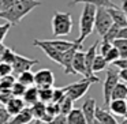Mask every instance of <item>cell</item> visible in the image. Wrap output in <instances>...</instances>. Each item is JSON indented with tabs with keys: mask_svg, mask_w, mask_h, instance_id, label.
I'll list each match as a JSON object with an SVG mask.
<instances>
[{
	"mask_svg": "<svg viewBox=\"0 0 127 124\" xmlns=\"http://www.w3.org/2000/svg\"><path fill=\"white\" fill-rule=\"evenodd\" d=\"M41 1L38 0H19L17 4L10 7L6 11H0V19L14 25H19V22L34 8L41 6Z\"/></svg>",
	"mask_w": 127,
	"mask_h": 124,
	"instance_id": "1",
	"label": "cell"
},
{
	"mask_svg": "<svg viewBox=\"0 0 127 124\" xmlns=\"http://www.w3.org/2000/svg\"><path fill=\"white\" fill-rule=\"evenodd\" d=\"M96 7L92 4H83V10L79 18V37L75 40V44L82 45L83 41L93 33L94 21H96Z\"/></svg>",
	"mask_w": 127,
	"mask_h": 124,
	"instance_id": "2",
	"label": "cell"
},
{
	"mask_svg": "<svg viewBox=\"0 0 127 124\" xmlns=\"http://www.w3.org/2000/svg\"><path fill=\"white\" fill-rule=\"evenodd\" d=\"M72 17L70 12L55 11L52 17V33L55 37L68 36L72 30Z\"/></svg>",
	"mask_w": 127,
	"mask_h": 124,
	"instance_id": "3",
	"label": "cell"
},
{
	"mask_svg": "<svg viewBox=\"0 0 127 124\" xmlns=\"http://www.w3.org/2000/svg\"><path fill=\"white\" fill-rule=\"evenodd\" d=\"M98 82H100V78H94V79H92V78H82L81 80H78L75 83H71V85L66 86L64 89L67 91V97L71 98L75 102L88 93L89 87L93 83H98Z\"/></svg>",
	"mask_w": 127,
	"mask_h": 124,
	"instance_id": "4",
	"label": "cell"
},
{
	"mask_svg": "<svg viewBox=\"0 0 127 124\" xmlns=\"http://www.w3.org/2000/svg\"><path fill=\"white\" fill-rule=\"evenodd\" d=\"M119 71L115 67H108L107 68V76L104 80V87H102V94H104V109H107L109 106L111 98H112V93L115 90V87L119 83Z\"/></svg>",
	"mask_w": 127,
	"mask_h": 124,
	"instance_id": "5",
	"label": "cell"
},
{
	"mask_svg": "<svg viewBox=\"0 0 127 124\" xmlns=\"http://www.w3.org/2000/svg\"><path fill=\"white\" fill-rule=\"evenodd\" d=\"M113 26L112 18H111L109 12L107 8H100L96 10V21H94V29H96L97 34L104 37L105 34L109 31V29Z\"/></svg>",
	"mask_w": 127,
	"mask_h": 124,
	"instance_id": "6",
	"label": "cell"
},
{
	"mask_svg": "<svg viewBox=\"0 0 127 124\" xmlns=\"http://www.w3.org/2000/svg\"><path fill=\"white\" fill-rule=\"evenodd\" d=\"M34 85L38 89H49L55 85V75L51 70L42 68L34 72Z\"/></svg>",
	"mask_w": 127,
	"mask_h": 124,
	"instance_id": "7",
	"label": "cell"
},
{
	"mask_svg": "<svg viewBox=\"0 0 127 124\" xmlns=\"http://www.w3.org/2000/svg\"><path fill=\"white\" fill-rule=\"evenodd\" d=\"M36 64H38L37 59H29V57H25V56L17 53L14 64H12V70H14V74L21 75L26 71H32V67L36 66Z\"/></svg>",
	"mask_w": 127,
	"mask_h": 124,
	"instance_id": "8",
	"label": "cell"
},
{
	"mask_svg": "<svg viewBox=\"0 0 127 124\" xmlns=\"http://www.w3.org/2000/svg\"><path fill=\"white\" fill-rule=\"evenodd\" d=\"M98 44L100 41H96L88 50H85V63H86V72H88V76L86 78H98L97 75L93 74V63H94V59L97 56V49H98Z\"/></svg>",
	"mask_w": 127,
	"mask_h": 124,
	"instance_id": "9",
	"label": "cell"
},
{
	"mask_svg": "<svg viewBox=\"0 0 127 124\" xmlns=\"http://www.w3.org/2000/svg\"><path fill=\"white\" fill-rule=\"evenodd\" d=\"M96 109H97L96 99L92 98V97H88L83 101V105L81 106V110L85 116L86 124H94V121H96Z\"/></svg>",
	"mask_w": 127,
	"mask_h": 124,
	"instance_id": "10",
	"label": "cell"
},
{
	"mask_svg": "<svg viewBox=\"0 0 127 124\" xmlns=\"http://www.w3.org/2000/svg\"><path fill=\"white\" fill-rule=\"evenodd\" d=\"M72 70H74L75 75H82L83 78L88 76V72H86V63H85V50L79 49L77 50L74 59H72Z\"/></svg>",
	"mask_w": 127,
	"mask_h": 124,
	"instance_id": "11",
	"label": "cell"
},
{
	"mask_svg": "<svg viewBox=\"0 0 127 124\" xmlns=\"http://www.w3.org/2000/svg\"><path fill=\"white\" fill-rule=\"evenodd\" d=\"M41 42L62 53L67 52L68 49L75 47V41H67V40H41Z\"/></svg>",
	"mask_w": 127,
	"mask_h": 124,
	"instance_id": "12",
	"label": "cell"
},
{
	"mask_svg": "<svg viewBox=\"0 0 127 124\" xmlns=\"http://www.w3.org/2000/svg\"><path fill=\"white\" fill-rule=\"evenodd\" d=\"M79 3H83V4H92V6H94L96 8H100V7H102V8H116V4L113 3V1H111V0H71L67 6L71 7V6H75V4H79Z\"/></svg>",
	"mask_w": 127,
	"mask_h": 124,
	"instance_id": "13",
	"label": "cell"
},
{
	"mask_svg": "<svg viewBox=\"0 0 127 124\" xmlns=\"http://www.w3.org/2000/svg\"><path fill=\"white\" fill-rule=\"evenodd\" d=\"M108 12H109L111 18H112L113 25H116L120 29L127 27V15L119 7H116V8H108Z\"/></svg>",
	"mask_w": 127,
	"mask_h": 124,
	"instance_id": "14",
	"label": "cell"
},
{
	"mask_svg": "<svg viewBox=\"0 0 127 124\" xmlns=\"http://www.w3.org/2000/svg\"><path fill=\"white\" fill-rule=\"evenodd\" d=\"M33 120H34V117H33V113H32V109L30 108H25L17 116L11 117L8 124H32Z\"/></svg>",
	"mask_w": 127,
	"mask_h": 124,
	"instance_id": "15",
	"label": "cell"
},
{
	"mask_svg": "<svg viewBox=\"0 0 127 124\" xmlns=\"http://www.w3.org/2000/svg\"><path fill=\"white\" fill-rule=\"evenodd\" d=\"M25 108H26L25 101H23V98H19V97H14V98L6 105V109H7V112L11 115V117L17 116L18 113L22 112Z\"/></svg>",
	"mask_w": 127,
	"mask_h": 124,
	"instance_id": "16",
	"label": "cell"
},
{
	"mask_svg": "<svg viewBox=\"0 0 127 124\" xmlns=\"http://www.w3.org/2000/svg\"><path fill=\"white\" fill-rule=\"evenodd\" d=\"M109 112L113 116H120L124 117V115L127 113V104L124 99H112L109 102V106H108Z\"/></svg>",
	"mask_w": 127,
	"mask_h": 124,
	"instance_id": "17",
	"label": "cell"
},
{
	"mask_svg": "<svg viewBox=\"0 0 127 124\" xmlns=\"http://www.w3.org/2000/svg\"><path fill=\"white\" fill-rule=\"evenodd\" d=\"M96 120H98L101 124H119L115 116L102 106L96 109Z\"/></svg>",
	"mask_w": 127,
	"mask_h": 124,
	"instance_id": "18",
	"label": "cell"
},
{
	"mask_svg": "<svg viewBox=\"0 0 127 124\" xmlns=\"http://www.w3.org/2000/svg\"><path fill=\"white\" fill-rule=\"evenodd\" d=\"M23 101H25L26 105L29 106H33L37 102H40V90L37 86H32V87H28L25 96H23Z\"/></svg>",
	"mask_w": 127,
	"mask_h": 124,
	"instance_id": "19",
	"label": "cell"
},
{
	"mask_svg": "<svg viewBox=\"0 0 127 124\" xmlns=\"http://www.w3.org/2000/svg\"><path fill=\"white\" fill-rule=\"evenodd\" d=\"M32 109V113H33V117L36 119L37 121H44L45 116H47V104H44V102H37L36 105H33V106L30 108Z\"/></svg>",
	"mask_w": 127,
	"mask_h": 124,
	"instance_id": "20",
	"label": "cell"
},
{
	"mask_svg": "<svg viewBox=\"0 0 127 124\" xmlns=\"http://www.w3.org/2000/svg\"><path fill=\"white\" fill-rule=\"evenodd\" d=\"M67 124H86L85 116L81 109H72L67 115Z\"/></svg>",
	"mask_w": 127,
	"mask_h": 124,
	"instance_id": "21",
	"label": "cell"
},
{
	"mask_svg": "<svg viewBox=\"0 0 127 124\" xmlns=\"http://www.w3.org/2000/svg\"><path fill=\"white\" fill-rule=\"evenodd\" d=\"M126 97H127V83L119 82L118 86L115 87V90H113V93H112L111 101L112 99H124Z\"/></svg>",
	"mask_w": 127,
	"mask_h": 124,
	"instance_id": "22",
	"label": "cell"
},
{
	"mask_svg": "<svg viewBox=\"0 0 127 124\" xmlns=\"http://www.w3.org/2000/svg\"><path fill=\"white\" fill-rule=\"evenodd\" d=\"M18 82L22 83L23 86H26V87L34 86V72L26 71V72H23V74L18 75Z\"/></svg>",
	"mask_w": 127,
	"mask_h": 124,
	"instance_id": "23",
	"label": "cell"
},
{
	"mask_svg": "<svg viewBox=\"0 0 127 124\" xmlns=\"http://www.w3.org/2000/svg\"><path fill=\"white\" fill-rule=\"evenodd\" d=\"M113 47L119 50L120 59H127V40L124 38H118L113 41Z\"/></svg>",
	"mask_w": 127,
	"mask_h": 124,
	"instance_id": "24",
	"label": "cell"
},
{
	"mask_svg": "<svg viewBox=\"0 0 127 124\" xmlns=\"http://www.w3.org/2000/svg\"><path fill=\"white\" fill-rule=\"evenodd\" d=\"M105 68H108L107 60H105L101 55L97 53L96 59H94V63H93V74H96V72H101V71H104Z\"/></svg>",
	"mask_w": 127,
	"mask_h": 124,
	"instance_id": "25",
	"label": "cell"
},
{
	"mask_svg": "<svg viewBox=\"0 0 127 124\" xmlns=\"http://www.w3.org/2000/svg\"><path fill=\"white\" fill-rule=\"evenodd\" d=\"M119 31H120V27H118L116 25H113L112 27L109 29V31L102 37V41L109 42V44H113V41L118 40V37H119Z\"/></svg>",
	"mask_w": 127,
	"mask_h": 124,
	"instance_id": "26",
	"label": "cell"
},
{
	"mask_svg": "<svg viewBox=\"0 0 127 124\" xmlns=\"http://www.w3.org/2000/svg\"><path fill=\"white\" fill-rule=\"evenodd\" d=\"M40 90V101L44 104H51L53 98V87L49 89H38Z\"/></svg>",
	"mask_w": 127,
	"mask_h": 124,
	"instance_id": "27",
	"label": "cell"
},
{
	"mask_svg": "<svg viewBox=\"0 0 127 124\" xmlns=\"http://www.w3.org/2000/svg\"><path fill=\"white\" fill-rule=\"evenodd\" d=\"M59 106H60V113L62 115L67 116L72 109H74V101H72L71 98H68V97H66V98L59 104Z\"/></svg>",
	"mask_w": 127,
	"mask_h": 124,
	"instance_id": "28",
	"label": "cell"
},
{
	"mask_svg": "<svg viewBox=\"0 0 127 124\" xmlns=\"http://www.w3.org/2000/svg\"><path fill=\"white\" fill-rule=\"evenodd\" d=\"M15 83H17V79H15L12 75L1 78V79H0V90H11Z\"/></svg>",
	"mask_w": 127,
	"mask_h": 124,
	"instance_id": "29",
	"label": "cell"
},
{
	"mask_svg": "<svg viewBox=\"0 0 127 124\" xmlns=\"http://www.w3.org/2000/svg\"><path fill=\"white\" fill-rule=\"evenodd\" d=\"M66 97H67V91H66V89H64V87L53 89V98H52L53 104H60Z\"/></svg>",
	"mask_w": 127,
	"mask_h": 124,
	"instance_id": "30",
	"label": "cell"
},
{
	"mask_svg": "<svg viewBox=\"0 0 127 124\" xmlns=\"http://www.w3.org/2000/svg\"><path fill=\"white\" fill-rule=\"evenodd\" d=\"M26 90H28V87L26 86H23L22 83H19L17 80V83L14 85V87L11 89L12 94H14V97H19V98H23V96H25Z\"/></svg>",
	"mask_w": 127,
	"mask_h": 124,
	"instance_id": "31",
	"label": "cell"
},
{
	"mask_svg": "<svg viewBox=\"0 0 127 124\" xmlns=\"http://www.w3.org/2000/svg\"><path fill=\"white\" fill-rule=\"evenodd\" d=\"M104 59L107 60V63H108V64H113L116 60H119V59H120V55H119V50L116 49L115 47H113L112 49H111L109 52H108L107 55L104 56Z\"/></svg>",
	"mask_w": 127,
	"mask_h": 124,
	"instance_id": "32",
	"label": "cell"
},
{
	"mask_svg": "<svg viewBox=\"0 0 127 124\" xmlns=\"http://www.w3.org/2000/svg\"><path fill=\"white\" fill-rule=\"evenodd\" d=\"M12 98H14V94H12L11 90H1L0 91V104H1V106H6Z\"/></svg>",
	"mask_w": 127,
	"mask_h": 124,
	"instance_id": "33",
	"label": "cell"
},
{
	"mask_svg": "<svg viewBox=\"0 0 127 124\" xmlns=\"http://www.w3.org/2000/svg\"><path fill=\"white\" fill-rule=\"evenodd\" d=\"M15 56H17V52H14L11 48L7 47L6 53H4V60H3V63H7V64H10V66H12V64H14V60H15Z\"/></svg>",
	"mask_w": 127,
	"mask_h": 124,
	"instance_id": "34",
	"label": "cell"
},
{
	"mask_svg": "<svg viewBox=\"0 0 127 124\" xmlns=\"http://www.w3.org/2000/svg\"><path fill=\"white\" fill-rule=\"evenodd\" d=\"M12 72H14L12 66H10V64H7V63H0V79L4 78V76L11 75Z\"/></svg>",
	"mask_w": 127,
	"mask_h": 124,
	"instance_id": "35",
	"label": "cell"
},
{
	"mask_svg": "<svg viewBox=\"0 0 127 124\" xmlns=\"http://www.w3.org/2000/svg\"><path fill=\"white\" fill-rule=\"evenodd\" d=\"M113 48V44H109V42H104V41H100L98 44V55H101L104 57L108 52Z\"/></svg>",
	"mask_w": 127,
	"mask_h": 124,
	"instance_id": "36",
	"label": "cell"
},
{
	"mask_svg": "<svg viewBox=\"0 0 127 124\" xmlns=\"http://www.w3.org/2000/svg\"><path fill=\"white\" fill-rule=\"evenodd\" d=\"M10 120H11V115L7 112L6 108L0 105V124H8Z\"/></svg>",
	"mask_w": 127,
	"mask_h": 124,
	"instance_id": "37",
	"label": "cell"
},
{
	"mask_svg": "<svg viewBox=\"0 0 127 124\" xmlns=\"http://www.w3.org/2000/svg\"><path fill=\"white\" fill-rule=\"evenodd\" d=\"M11 26H12V25H11V23H8V22L3 23V25H0V44H3L4 38H6L7 33L10 31Z\"/></svg>",
	"mask_w": 127,
	"mask_h": 124,
	"instance_id": "38",
	"label": "cell"
},
{
	"mask_svg": "<svg viewBox=\"0 0 127 124\" xmlns=\"http://www.w3.org/2000/svg\"><path fill=\"white\" fill-rule=\"evenodd\" d=\"M19 0H3L1 1V4H0V11H6V10H8L10 7H12L14 4H17Z\"/></svg>",
	"mask_w": 127,
	"mask_h": 124,
	"instance_id": "39",
	"label": "cell"
},
{
	"mask_svg": "<svg viewBox=\"0 0 127 124\" xmlns=\"http://www.w3.org/2000/svg\"><path fill=\"white\" fill-rule=\"evenodd\" d=\"M48 124H67V116H64V115H58V116H55L53 117V120L52 121H49Z\"/></svg>",
	"mask_w": 127,
	"mask_h": 124,
	"instance_id": "40",
	"label": "cell"
},
{
	"mask_svg": "<svg viewBox=\"0 0 127 124\" xmlns=\"http://www.w3.org/2000/svg\"><path fill=\"white\" fill-rule=\"evenodd\" d=\"M112 66L115 67V68H119V71H120V70H127V59H119V60H116Z\"/></svg>",
	"mask_w": 127,
	"mask_h": 124,
	"instance_id": "41",
	"label": "cell"
},
{
	"mask_svg": "<svg viewBox=\"0 0 127 124\" xmlns=\"http://www.w3.org/2000/svg\"><path fill=\"white\" fill-rule=\"evenodd\" d=\"M6 49H7L6 45L0 44V63H3V60H4V53H6Z\"/></svg>",
	"mask_w": 127,
	"mask_h": 124,
	"instance_id": "42",
	"label": "cell"
},
{
	"mask_svg": "<svg viewBox=\"0 0 127 124\" xmlns=\"http://www.w3.org/2000/svg\"><path fill=\"white\" fill-rule=\"evenodd\" d=\"M119 78H120L124 83H127V70H120V71H119Z\"/></svg>",
	"mask_w": 127,
	"mask_h": 124,
	"instance_id": "43",
	"label": "cell"
},
{
	"mask_svg": "<svg viewBox=\"0 0 127 124\" xmlns=\"http://www.w3.org/2000/svg\"><path fill=\"white\" fill-rule=\"evenodd\" d=\"M118 38H124V40H127V27L120 29V31H119V37H118Z\"/></svg>",
	"mask_w": 127,
	"mask_h": 124,
	"instance_id": "44",
	"label": "cell"
},
{
	"mask_svg": "<svg viewBox=\"0 0 127 124\" xmlns=\"http://www.w3.org/2000/svg\"><path fill=\"white\" fill-rule=\"evenodd\" d=\"M120 10L127 15V0H122V3H120Z\"/></svg>",
	"mask_w": 127,
	"mask_h": 124,
	"instance_id": "45",
	"label": "cell"
},
{
	"mask_svg": "<svg viewBox=\"0 0 127 124\" xmlns=\"http://www.w3.org/2000/svg\"><path fill=\"white\" fill-rule=\"evenodd\" d=\"M119 124H127V120H123L122 123H119Z\"/></svg>",
	"mask_w": 127,
	"mask_h": 124,
	"instance_id": "46",
	"label": "cell"
},
{
	"mask_svg": "<svg viewBox=\"0 0 127 124\" xmlns=\"http://www.w3.org/2000/svg\"><path fill=\"white\" fill-rule=\"evenodd\" d=\"M94 124H101V123H100L98 120H96V121H94Z\"/></svg>",
	"mask_w": 127,
	"mask_h": 124,
	"instance_id": "47",
	"label": "cell"
},
{
	"mask_svg": "<svg viewBox=\"0 0 127 124\" xmlns=\"http://www.w3.org/2000/svg\"><path fill=\"white\" fill-rule=\"evenodd\" d=\"M124 120H127V113H126V115H124Z\"/></svg>",
	"mask_w": 127,
	"mask_h": 124,
	"instance_id": "48",
	"label": "cell"
},
{
	"mask_svg": "<svg viewBox=\"0 0 127 124\" xmlns=\"http://www.w3.org/2000/svg\"><path fill=\"white\" fill-rule=\"evenodd\" d=\"M40 123V121H34V123H32V124H38Z\"/></svg>",
	"mask_w": 127,
	"mask_h": 124,
	"instance_id": "49",
	"label": "cell"
},
{
	"mask_svg": "<svg viewBox=\"0 0 127 124\" xmlns=\"http://www.w3.org/2000/svg\"><path fill=\"white\" fill-rule=\"evenodd\" d=\"M124 101H126V104H127V97H126V98H124Z\"/></svg>",
	"mask_w": 127,
	"mask_h": 124,
	"instance_id": "50",
	"label": "cell"
},
{
	"mask_svg": "<svg viewBox=\"0 0 127 124\" xmlns=\"http://www.w3.org/2000/svg\"><path fill=\"white\" fill-rule=\"evenodd\" d=\"M38 124H47V123H41V121H40V123Z\"/></svg>",
	"mask_w": 127,
	"mask_h": 124,
	"instance_id": "51",
	"label": "cell"
},
{
	"mask_svg": "<svg viewBox=\"0 0 127 124\" xmlns=\"http://www.w3.org/2000/svg\"><path fill=\"white\" fill-rule=\"evenodd\" d=\"M1 1H3V0H0V4H1Z\"/></svg>",
	"mask_w": 127,
	"mask_h": 124,
	"instance_id": "52",
	"label": "cell"
},
{
	"mask_svg": "<svg viewBox=\"0 0 127 124\" xmlns=\"http://www.w3.org/2000/svg\"><path fill=\"white\" fill-rule=\"evenodd\" d=\"M0 91H1V90H0Z\"/></svg>",
	"mask_w": 127,
	"mask_h": 124,
	"instance_id": "53",
	"label": "cell"
}]
</instances>
